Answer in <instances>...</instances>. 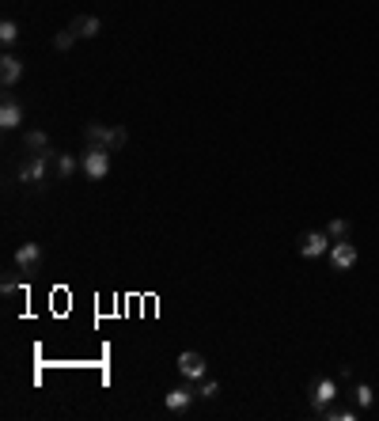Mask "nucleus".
<instances>
[{
	"mask_svg": "<svg viewBox=\"0 0 379 421\" xmlns=\"http://www.w3.org/2000/svg\"><path fill=\"white\" fill-rule=\"evenodd\" d=\"M50 163H54V148L50 152H27L23 156V163H19V183L23 186H42V183H50Z\"/></svg>",
	"mask_w": 379,
	"mask_h": 421,
	"instance_id": "nucleus-1",
	"label": "nucleus"
},
{
	"mask_svg": "<svg viewBox=\"0 0 379 421\" xmlns=\"http://www.w3.org/2000/svg\"><path fill=\"white\" fill-rule=\"evenodd\" d=\"M80 163H84V175L88 178H106L110 175V152L106 148H84Z\"/></svg>",
	"mask_w": 379,
	"mask_h": 421,
	"instance_id": "nucleus-2",
	"label": "nucleus"
},
{
	"mask_svg": "<svg viewBox=\"0 0 379 421\" xmlns=\"http://www.w3.org/2000/svg\"><path fill=\"white\" fill-rule=\"evenodd\" d=\"M334 399H338V380L319 376V380L311 383V406H315V414H323Z\"/></svg>",
	"mask_w": 379,
	"mask_h": 421,
	"instance_id": "nucleus-3",
	"label": "nucleus"
},
{
	"mask_svg": "<svg viewBox=\"0 0 379 421\" xmlns=\"http://www.w3.org/2000/svg\"><path fill=\"white\" fill-rule=\"evenodd\" d=\"M175 365H178V372H182V376H186V380H205V372H209V365H205V357L198 353V350H186V353H178V360H175Z\"/></svg>",
	"mask_w": 379,
	"mask_h": 421,
	"instance_id": "nucleus-4",
	"label": "nucleus"
},
{
	"mask_svg": "<svg viewBox=\"0 0 379 421\" xmlns=\"http://www.w3.org/2000/svg\"><path fill=\"white\" fill-rule=\"evenodd\" d=\"M330 247H334V239H330L326 232H308L300 239V255L303 258H319V255H326Z\"/></svg>",
	"mask_w": 379,
	"mask_h": 421,
	"instance_id": "nucleus-5",
	"label": "nucleus"
},
{
	"mask_svg": "<svg viewBox=\"0 0 379 421\" xmlns=\"http://www.w3.org/2000/svg\"><path fill=\"white\" fill-rule=\"evenodd\" d=\"M330 262H334V270H349L353 262H357V243H353V239H338V243L330 247Z\"/></svg>",
	"mask_w": 379,
	"mask_h": 421,
	"instance_id": "nucleus-6",
	"label": "nucleus"
},
{
	"mask_svg": "<svg viewBox=\"0 0 379 421\" xmlns=\"http://www.w3.org/2000/svg\"><path fill=\"white\" fill-rule=\"evenodd\" d=\"M193 399H198V391H190V387H171L167 399H163V406H167L171 414H186L190 406H193Z\"/></svg>",
	"mask_w": 379,
	"mask_h": 421,
	"instance_id": "nucleus-7",
	"label": "nucleus"
},
{
	"mask_svg": "<svg viewBox=\"0 0 379 421\" xmlns=\"http://www.w3.org/2000/svg\"><path fill=\"white\" fill-rule=\"evenodd\" d=\"M16 266L23 270V273H34L42 266V247L39 243H19V250H16Z\"/></svg>",
	"mask_w": 379,
	"mask_h": 421,
	"instance_id": "nucleus-8",
	"label": "nucleus"
},
{
	"mask_svg": "<svg viewBox=\"0 0 379 421\" xmlns=\"http://www.w3.org/2000/svg\"><path fill=\"white\" fill-rule=\"evenodd\" d=\"M84 148H106L110 152V126H103V122L84 126Z\"/></svg>",
	"mask_w": 379,
	"mask_h": 421,
	"instance_id": "nucleus-9",
	"label": "nucleus"
},
{
	"mask_svg": "<svg viewBox=\"0 0 379 421\" xmlns=\"http://www.w3.org/2000/svg\"><path fill=\"white\" fill-rule=\"evenodd\" d=\"M19 122H23V103L8 91L4 103H0V126H4V129H16Z\"/></svg>",
	"mask_w": 379,
	"mask_h": 421,
	"instance_id": "nucleus-10",
	"label": "nucleus"
},
{
	"mask_svg": "<svg viewBox=\"0 0 379 421\" xmlns=\"http://www.w3.org/2000/svg\"><path fill=\"white\" fill-rule=\"evenodd\" d=\"M19 76H23V61L16 54H4L0 57V83H4V88H16Z\"/></svg>",
	"mask_w": 379,
	"mask_h": 421,
	"instance_id": "nucleus-11",
	"label": "nucleus"
},
{
	"mask_svg": "<svg viewBox=\"0 0 379 421\" xmlns=\"http://www.w3.org/2000/svg\"><path fill=\"white\" fill-rule=\"evenodd\" d=\"M54 167H57V183H69L76 171H84L80 156H69V152H54Z\"/></svg>",
	"mask_w": 379,
	"mask_h": 421,
	"instance_id": "nucleus-12",
	"label": "nucleus"
},
{
	"mask_svg": "<svg viewBox=\"0 0 379 421\" xmlns=\"http://www.w3.org/2000/svg\"><path fill=\"white\" fill-rule=\"evenodd\" d=\"M69 31L76 34V39H95V34L103 31V19L99 16H76L69 23Z\"/></svg>",
	"mask_w": 379,
	"mask_h": 421,
	"instance_id": "nucleus-13",
	"label": "nucleus"
},
{
	"mask_svg": "<svg viewBox=\"0 0 379 421\" xmlns=\"http://www.w3.org/2000/svg\"><path fill=\"white\" fill-rule=\"evenodd\" d=\"M23 148L27 152H50V137H46L42 129H27V133H23Z\"/></svg>",
	"mask_w": 379,
	"mask_h": 421,
	"instance_id": "nucleus-14",
	"label": "nucleus"
},
{
	"mask_svg": "<svg viewBox=\"0 0 379 421\" xmlns=\"http://www.w3.org/2000/svg\"><path fill=\"white\" fill-rule=\"evenodd\" d=\"M349 232H353V228H349V220H341V216L326 224V235L334 239V243H338V239H349Z\"/></svg>",
	"mask_w": 379,
	"mask_h": 421,
	"instance_id": "nucleus-15",
	"label": "nucleus"
},
{
	"mask_svg": "<svg viewBox=\"0 0 379 421\" xmlns=\"http://www.w3.org/2000/svg\"><path fill=\"white\" fill-rule=\"evenodd\" d=\"M129 141V129L126 126H110V152H121Z\"/></svg>",
	"mask_w": 379,
	"mask_h": 421,
	"instance_id": "nucleus-16",
	"label": "nucleus"
},
{
	"mask_svg": "<svg viewBox=\"0 0 379 421\" xmlns=\"http://www.w3.org/2000/svg\"><path fill=\"white\" fill-rule=\"evenodd\" d=\"M0 42H4V46H16V42H19V27H16L11 19L0 23Z\"/></svg>",
	"mask_w": 379,
	"mask_h": 421,
	"instance_id": "nucleus-17",
	"label": "nucleus"
},
{
	"mask_svg": "<svg viewBox=\"0 0 379 421\" xmlns=\"http://www.w3.org/2000/svg\"><path fill=\"white\" fill-rule=\"evenodd\" d=\"M72 42H76V34H72L69 27L54 34V50H61V54H65V50H72Z\"/></svg>",
	"mask_w": 379,
	"mask_h": 421,
	"instance_id": "nucleus-18",
	"label": "nucleus"
},
{
	"mask_svg": "<svg viewBox=\"0 0 379 421\" xmlns=\"http://www.w3.org/2000/svg\"><path fill=\"white\" fill-rule=\"evenodd\" d=\"M372 402H375V391L368 387V383H357V406H360V410H368Z\"/></svg>",
	"mask_w": 379,
	"mask_h": 421,
	"instance_id": "nucleus-19",
	"label": "nucleus"
},
{
	"mask_svg": "<svg viewBox=\"0 0 379 421\" xmlns=\"http://www.w3.org/2000/svg\"><path fill=\"white\" fill-rule=\"evenodd\" d=\"M216 391H220V383H216V380H201V387H198L201 399H216Z\"/></svg>",
	"mask_w": 379,
	"mask_h": 421,
	"instance_id": "nucleus-20",
	"label": "nucleus"
},
{
	"mask_svg": "<svg viewBox=\"0 0 379 421\" xmlns=\"http://www.w3.org/2000/svg\"><path fill=\"white\" fill-rule=\"evenodd\" d=\"M16 288H19V281H16V278H4V285H0V293H4V296H11Z\"/></svg>",
	"mask_w": 379,
	"mask_h": 421,
	"instance_id": "nucleus-21",
	"label": "nucleus"
}]
</instances>
